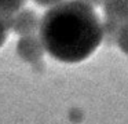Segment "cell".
Here are the masks:
<instances>
[{
    "instance_id": "1",
    "label": "cell",
    "mask_w": 128,
    "mask_h": 124,
    "mask_svg": "<svg viewBox=\"0 0 128 124\" xmlns=\"http://www.w3.org/2000/svg\"><path fill=\"white\" fill-rule=\"evenodd\" d=\"M39 36L46 52L54 59L78 63L90 58L102 44V21L94 7L77 0H66L44 13Z\"/></svg>"
},
{
    "instance_id": "2",
    "label": "cell",
    "mask_w": 128,
    "mask_h": 124,
    "mask_svg": "<svg viewBox=\"0 0 128 124\" xmlns=\"http://www.w3.org/2000/svg\"><path fill=\"white\" fill-rule=\"evenodd\" d=\"M40 24H42V18L36 11L30 8H22L17 14H14L11 30L21 37L36 35L40 30Z\"/></svg>"
},
{
    "instance_id": "3",
    "label": "cell",
    "mask_w": 128,
    "mask_h": 124,
    "mask_svg": "<svg viewBox=\"0 0 128 124\" xmlns=\"http://www.w3.org/2000/svg\"><path fill=\"white\" fill-rule=\"evenodd\" d=\"M44 44L39 35L24 36L17 43V54L29 63H39L44 57Z\"/></svg>"
},
{
    "instance_id": "4",
    "label": "cell",
    "mask_w": 128,
    "mask_h": 124,
    "mask_svg": "<svg viewBox=\"0 0 128 124\" xmlns=\"http://www.w3.org/2000/svg\"><path fill=\"white\" fill-rule=\"evenodd\" d=\"M102 7L103 18L117 22L121 26L128 24V0H106Z\"/></svg>"
},
{
    "instance_id": "5",
    "label": "cell",
    "mask_w": 128,
    "mask_h": 124,
    "mask_svg": "<svg viewBox=\"0 0 128 124\" xmlns=\"http://www.w3.org/2000/svg\"><path fill=\"white\" fill-rule=\"evenodd\" d=\"M120 29H121V25H118L117 22L110 21V19L103 18V21H102V43L108 47L116 46Z\"/></svg>"
},
{
    "instance_id": "6",
    "label": "cell",
    "mask_w": 128,
    "mask_h": 124,
    "mask_svg": "<svg viewBox=\"0 0 128 124\" xmlns=\"http://www.w3.org/2000/svg\"><path fill=\"white\" fill-rule=\"evenodd\" d=\"M28 0H0V15H14L24 8Z\"/></svg>"
},
{
    "instance_id": "7",
    "label": "cell",
    "mask_w": 128,
    "mask_h": 124,
    "mask_svg": "<svg viewBox=\"0 0 128 124\" xmlns=\"http://www.w3.org/2000/svg\"><path fill=\"white\" fill-rule=\"evenodd\" d=\"M116 46L120 48V51L128 55V24L122 25L121 29L118 32V37H117Z\"/></svg>"
},
{
    "instance_id": "8",
    "label": "cell",
    "mask_w": 128,
    "mask_h": 124,
    "mask_svg": "<svg viewBox=\"0 0 128 124\" xmlns=\"http://www.w3.org/2000/svg\"><path fill=\"white\" fill-rule=\"evenodd\" d=\"M10 32V28L7 26L6 21H4L3 15H0V48H2V46L4 44V41H6L7 39V33Z\"/></svg>"
},
{
    "instance_id": "9",
    "label": "cell",
    "mask_w": 128,
    "mask_h": 124,
    "mask_svg": "<svg viewBox=\"0 0 128 124\" xmlns=\"http://www.w3.org/2000/svg\"><path fill=\"white\" fill-rule=\"evenodd\" d=\"M37 6L40 7H46V8H51V7H55V6L61 4V3L66 2V0H33Z\"/></svg>"
},
{
    "instance_id": "10",
    "label": "cell",
    "mask_w": 128,
    "mask_h": 124,
    "mask_svg": "<svg viewBox=\"0 0 128 124\" xmlns=\"http://www.w3.org/2000/svg\"><path fill=\"white\" fill-rule=\"evenodd\" d=\"M77 2H81V3H86V4L91 6V7H99V6H103V2L102 0H77Z\"/></svg>"
}]
</instances>
